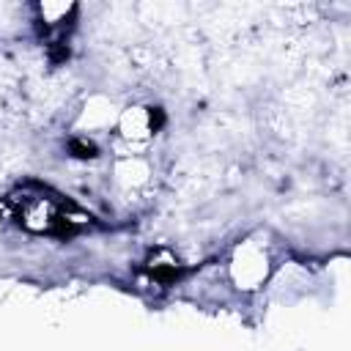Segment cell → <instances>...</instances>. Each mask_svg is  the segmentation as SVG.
<instances>
[{
    "instance_id": "6da1fadb",
    "label": "cell",
    "mask_w": 351,
    "mask_h": 351,
    "mask_svg": "<svg viewBox=\"0 0 351 351\" xmlns=\"http://www.w3.org/2000/svg\"><path fill=\"white\" fill-rule=\"evenodd\" d=\"M5 208L16 225L33 233L69 236L90 225V214H85L66 195L55 192L44 184H22L5 197Z\"/></svg>"
},
{
    "instance_id": "7a4b0ae2",
    "label": "cell",
    "mask_w": 351,
    "mask_h": 351,
    "mask_svg": "<svg viewBox=\"0 0 351 351\" xmlns=\"http://www.w3.org/2000/svg\"><path fill=\"white\" fill-rule=\"evenodd\" d=\"M145 269H148V274H151L154 280H159V282H170V280L178 274V261H176L170 252L156 250V252L145 261Z\"/></svg>"
}]
</instances>
